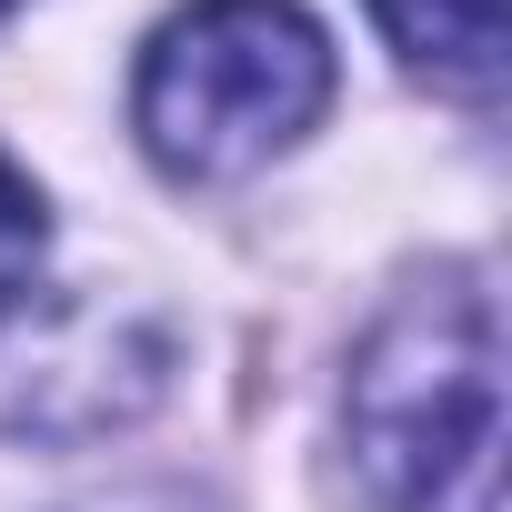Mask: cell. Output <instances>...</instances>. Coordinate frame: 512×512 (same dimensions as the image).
Wrapping results in <instances>:
<instances>
[{"mask_svg": "<svg viewBox=\"0 0 512 512\" xmlns=\"http://www.w3.org/2000/svg\"><path fill=\"white\" fill-rule=\"evenodd\" d=\"M41 241H51V221H41V191H31V171H21V161H0V312H11V302L31 292V272H41Z\"/></svg>", "mask_w": 512, "mask_h": 512, "instance_id": "277c9868", "label": "cell"}, {"mask_svg": "<svg viewBox=\"0 0 512 512\" xmlns=\"http://www.w3.org/2000/svg\"><path fill=\"white\" fill-rule=\"evenodd\" d=\"M352 462L382 512H502V322L472 272L402 292L352 352Z\"/></svg>", "mask_w": 512, "mask_h": 512, "instance_id": "6da1fadb", "label": "cell"}, {"mask_svg": "<svg viewBox=\"0 0 512 512\" xmlns=\"http://www.w3.org/2000/svg\"><path fill=\"white\" fill-rule=\"evenodd\" d=\"M0 11H11V0H0Z\"/></svg>", "mask_w": 512, "mask_h": 512, "instance_id": "5b68a950", "label": "cell"}, {"mask_svg": "<svg viewBox=\"0 0 512 512\" xmlns=\"http://www.w3.org/2000/svg\"><path fill=\"white\" fill-rule=\"evenodd\" d=\"M332 111V41L302 0H191L141 51L131 131L171 181H241Z\"/></svg>", "mask_w": 512, "mask_h": 512, "instance_id": "7a4b0ae2", "label": "cell"}, {"mask_svg": "<svg viewBox=\"0 0 512 512\" xmlns=\"http://www.w3.org/2000/svg\"><path fill=\"white\" fill-rule=\"evenodd\" d=\"M372 21L392 31V51L462 101H492L512 71V11L502 0H372Z\"/></svg>", "mask_w": 512, "mask_h": 512, "instance_id": "3957f363", "label": "cell"}]
</instances>
